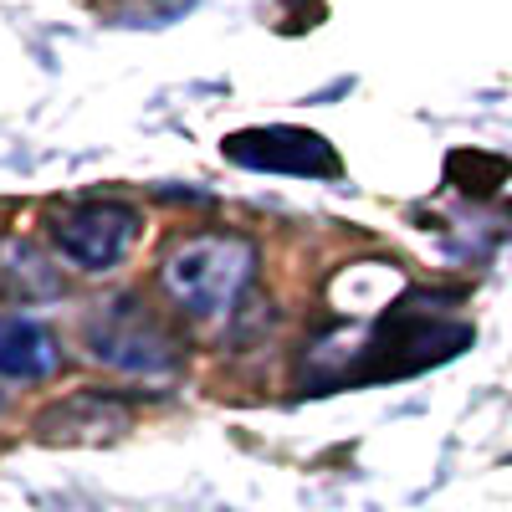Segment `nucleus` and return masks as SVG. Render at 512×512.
Returning <instances> with one entry per match:
<instances>
[{
    "label": "nucleus",
    "instance_id": "7",
    "mask_svg": "<svg viewBox=\"0 0 512 512\" xmlns=\"http://www.w3.org/2000/svg\"><path fill=\"white\" fill-rule=\"evenodd\" d=\"M57 364H62V349L47 328L26 313L0 308V374L6 379H47V374H57Z\"/></svg>",
    "mask_w": 512,
    "mask_h": 512
},
{
    "label": "nucleus",
    "instance_id": "1",
    "mask_svg": "<svg viewBox=\"0 0 512 512\" xmlns=\"http://www.w3.org/2000/svg\"><path fill=\"white\" fill-rule=\"evenodd\" d=\"M262 267V251L241 231H195L180 236L159 262L164 303L190 323H226L241 313Z\"/></svg>",
    "mask_w": 512,
    "mask_h": 512
},
{
    "label": "nucleus",
    "instance_id": "9",
    "mask_svg": "<svg viewBox=\"0 0 512 512\" xmlns=\"http://www.w3.org/2000/svg\"><path fill=\"white\" fill-rule=\"evenodd\" d=\"M282 6H308V0H282Z\"/></svg>",
    "mask_w": 512,
    "mask_h": 512
},
{
    "label": "nucleus",
    "instance_id": "6",
    "mask_svg": "<svg viewBox=\"0 0 512 512\" xmlns=\"http://www.w3.org/2000/svg\"><path fill=\"white\" fill-rule=\"evenodd\" d=\"M128 400L123 395H103V390H82V395H67L62 405H52L47 415L36 420V431L47 441H98V436H113L128 425Z\"/></svg>",
    "mask_w": 512,
    "mask_h": 512
},
{
    "label": "nucleus",
    "instance_id": "3",
    "mask_svg": "<svg viewBox=\"0 0 512 512\" xmlns=\"http://www.w3.org/2000/svg\"><path fill=\"white\" fill-rule=\"evenodd\" d=\"M52 246L77 272H113L144 236V210L128 200H67L47 216Z\"/></svg>",
    "mask_w": 512,
    "mask_h": 512
},
{
    "label": "nucleus",
    "instance_id": "4",
    "mask_svg": "<svg viewBox=\"0 0 512 512\" xmlns=\"http://www.w3.org/2000/svg\"><path fill=\"white\" fill-rule=\"evenodd\" d=\"M226 159L246 164V169H267V175H308V180H333L338 169V154L328 139L308 134V128H241V134H231L226 144Z\"/></svg>",
    "mask_w": 512,
    "mask_h": 512
},
{
    "label": "nucleus",
    "instance_id": "2",
    "mask_svg": "<svg viewBox=\"0 0 512 512\" xmlns=\"http://www.w3.org/2000/svg\"><path fill=\"white\" fill-rule=\"evenodd\" d=\"M82 349L93 364L128 379H164L185 364V338L139 292H113L82 313Z\"/></svg>",
    "mask_w": 512,
    "mask_h": 512
},
{
    "label": "nucleus",
    "instance_id": "5",
    "mask_svg": "<svg viewBox=\"0 0 512 512\" xmlns=\"http://www.w3.org/2000/svg\"><path fill=\"white\" fill-rule=\"evenodd\" d=\"M62 292H67V277L47 251L16 231H0V303L41 308V303H57Z\"/></svg>",
    "mask_w": 512,
    "mask_h": 512
},
{
    "label": "nucleus",
    "instance_id": "8",
    "mask_svg": "<svg viewBox=\"0 0 512 512\" xmlns=\"http://www.w3.org/2000/svg\"><path fill=\"white\" fill-rule=\"evenodd\" d=\"M195 0H98V11L118 26H169L180 21Z\"/></svg>",
    "mask_w": 512,
    "mask_h": 512
}]
</instances>
